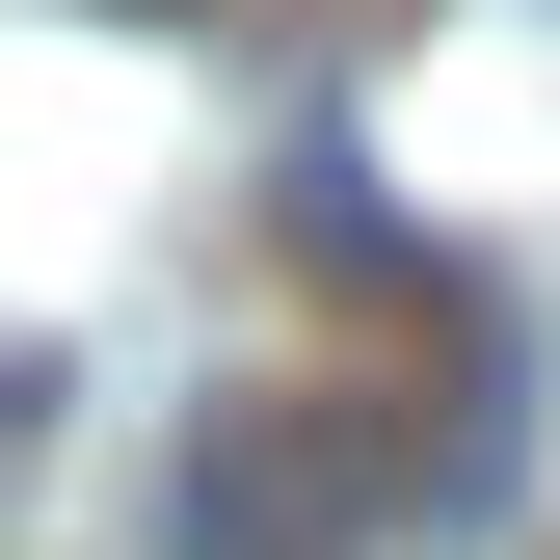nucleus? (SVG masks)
<instances>
[{"label":"nucleus","mask_w":560,"mask_h":560,"mask_svg":"<svg viewBox=\"0 0 560 560\" xmlns=\"http://www.w3.org/2000/svg\"><path fill=\"white\" fill-rule=\"evenodd\" d=\"M107 27H214V0H107Z\"/></svg>","instance_id":"obj_1"},{"label":"nucleus","mask_w":560,"mask_h":560,"mask_svg":"<svg viewBox=\"0 0 560 560\" xmlns=\"http://www.w3.org/2000/svg\"><path fill=\"white\" fill-rule=\"evenodd\" d=\"M0 400H27V374H0Z\"/></svg>","instance_id":"obj_2"}]
</instances>
